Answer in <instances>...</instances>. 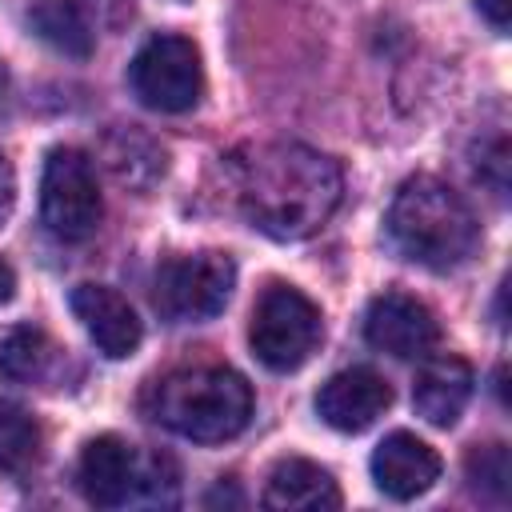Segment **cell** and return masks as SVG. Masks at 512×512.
Masks as SVG:
<instances>
[{"mask_svg": "<svg viewBox=\"0 0 512 512\" xmlns=\"http://www.w3.org/2000/svg\"><path fill=\"white\" fill-rule=\"evenodd\" d=\"M80 492L96 508H124L132 500L172 504L176 464L168 456H140L120 436H96L80 452Z\"/></svg>", "mask_w": 512, "mask_h": 512, "instance_id": "obj_4", "label": "cell"}, {"mask_svg": "<svg viewBox=\"0 0 512 512\" xmlns=\"http://www.w3.org/2000/svg\"><path fill=\"white\" fill-rule=\"evenodd\" d=\"M392 404V388L372 368H344L316 392V412L336 432H364Z\"/></svg>", "mask_w": 512, "mask_h": 512, "instance_id": "obj_11", "label": "cell"}, {"mask_svg": "<svg viewBox=\"0 0 512 512\" xmlns=\"http://www.w3.org/2000/svg\"><path fill=\"white\" fill-rule=\"evenodd\" d=\"M148 416L184 440L220 444L248 428L252 384L220 364L176 368L148 388Z\"/></svg>", "mask_w": 512, "mask_h": 512, "instance_id": "obj_3", "label": "cell"}, {"mask_svg": "<svg viewBox=\"0 0 512 512\" xmlns=\"http://www.w3.org/2000/svg\"><path fill=\"white\" fill-rule=\"evenodd\" d=\"M264 508H276V512H328V508H340V488H336L328 468H320L312 460H300V456H288L268 472Z\"/></svg>", "mask_w": 512, "mask_h": 512, "instance_id": "obj_14", "label": "cell"}, {"mask_svg": "<svg viewBox=\"0 0 512 512\" xmlns=\"http://www.w3.org/2000/svg\"><path fill=\"white\" fill-rule=\"evenodd\" d=\"M320 332H324L320 308L292 284H268L264 296L256 300L252 324H248L252 352L272 372L300 368L316 352Z\"/></svg>", "mask_w": 512, "mask_h": 512, "instance_id": "obj_5", "label": "cell"}, {"mask_svg": "<svg viewBox=\"0 0 512 512\" xmlns=\"http://www.w3.org/2000/svg\"><path fill=\"white\" fill-rule=\"evenodd\" d=\"M128 84L140 104L156 112H188L204 96V64L200 48L188 36L160 32L152 36L128 64Z\"/></svg>", "mask_w": 512, "mask_h": 512, "instance_id": "obj_7", "label": "cell"}, {"mask_svg": "<svg viewBox=\"0 0 512 512\" xmlns=\"http://www.w3.org/2000/svg\"><path fill=\"white\" fill-rule=\"evenodd\" d=\"M0 96H4V60H0Z\"/></svg>", "mask_w": 512, "mask_h": 512, "instance_id": "obj_24", "label": "cell"}, {"mask_svg": "<svg viewBox=\"0 0 512 512\" xmlns=\"http://www.w3.org/2000/svg\"><path fill=\"white\" fill-rule=\"evenodd\" d=\"M40 216L60 240H88L100 224L96 168L80 148H52L40 176Z\"/></svg>", "mask_w": 512, "mask_h": 512, "instance_id": "obj_8", "label": "cell"}, {"mask_svg": "<svg viewBox=\"0 0 512 512\" xmlns=\"http://www.w3.org/2000/svg\"><path fill=\"white\" fill-rule=\"evenodd\" d=\"M232 172L244 220L272 240H308L328 224L344 192L340 164L296 140L244 148Z\"/></svg>", "mask_w": 512, "mask_h": 512, "instance_id": "obj_1", "label": "cell"}, {"mask_svg": "<svg viewBox=\"0 0 512 512\" xmlns=\"http://www.w3.org/2000/svg\"><path fill=\"white\" fill-rule=\"evenodd\" d=\"M12 204H16V172H12V164H8V156L0 152V224L8 220V212H12Z\"/></svg>", "mask_w": 512, "mask_h": 512, "instance_id": "obj_21", "label": "cell"}, {"mask_svg": "<svg viewBox=\"0 0 512 512\" xmlns=\"http://www.w3.org/2000/svg\"><path fill=\"white\" fill-rule=\"evenodd\" d=\"M388 240L404 260L448 272L476 252L480 224L456 188L436 176H412L392 196Z\"/></svg>", "mask_w": 512, "mask_h": 512, "instance_id": "obj_2", "label": "cell"}, {"mask_svg": "<svg viewBox=\"0 0 512 512\" xmlns=\"http://www.w3.org/2000/svg\"><path fill=\"white\" fill-rule=\"evenodd\" d=\"M40 460V424L12 400H0V472H28Z\"/></svg>", "mask_w": 512, "mask_h": 512, "instance_id": "obj_18", "label": "cell"}, {"mask_svg": "<svg viewBox=\"0 0 512 512\" xmlns=\"http://www.w3.org/2000/svg\"><path fill=\"white\" fill-rule=\"evenodd\" d=\"M104 168L116 176V184L132 192H148L164 176V148L144 132V128H112L100 140Z\"/></svg>", "mask_w": 512, "mask_h": 512, "instance_id": "obj_15", "label": "cell"}, {"mask_svg": "<svg viewBox=\"0 0 512 512\" xmlns=\"http://www.w3.org/2000/svg\"><path fill=\"white\" fill-rule=\"evenodd\" d=\"M232 284H236V264L228 252L172 256L156 268L152 304L172 324H200L228 304Z\"/></svg>", "mask_w": 512, "mask_h": 512, "instance_id": "obj_6", "label": "cell"}, {"mask_svg": "<svg viewBox=\"0 0 512 512\" xmlns=\"http://www.w3.org/2000/svg\"><path fill=\"white\" fill-rule=\"evenodd\" d=\"M52 356H56V348L40 328H28V324L12 328L0 340V376H8L16 384H32L52 368Z\"/></svg>", "mask_w": 512, "mask_h": 512, "instance_id": "obj_17", "label": "cell"}, {"mask_svg": "<svg viewBox=\"0 0 512 512\" xmlns=\"http://www.w3.org/2000/svg\"><path fill=\"white\" fill-rule=\"evenodd\" d=\"M76 320L84 324L88 340L108 356V360H124L140 348V316L132 312V304L116 292V288H104V284H76L72 296H68Z\"/></svg>", "mask_w": 512, "mask_h": 512, "instance_id": "obj_10", "label": "cell"}, {"mask_svg": "<svg viewBox=\"0 0 512 512\" xmlns=\"http://www.w3.org/2000/svg\"><path fill=\"white\" fill-rule=\"evenodd\" d=\"M468 480L476 492H488L496 500L508 496V480H512V464H508V448L504 444H484L468 452Z\"/></svg>", "mask_w": 512, "mask_h": 512, "instance_id": "obj_19", "label": "cell"}, {"mask_svg": "<svg viewBox=\"0 0 512 512\" xmlns=\"http://www.w3.org/2000/svg\"><path fill=\"white\" fill-rule=\"evenodd\" d=\"M372 480L392 500H416L440 480V456L416 432H388L372 452Z\"/></svg>", "mask_w": 512, "mask_h": 512, "instance_id": "obj_12", "label": "cell"}, {"mask_svg": "<svg viewBox=\"0 0 512 512\" xmlns=\"http://www.w3.org/2000/svg\"><path fill=\"white\" fill-rule=\"evenodd\" d=\"M28 24L48 48H56L64 56H76V60L92 56L96 36H92V24H88L80 0H32Z\"/></svg>", "mask_w": 512, "mask_h": 512, "instance_id": "obj_16", "label": "cell"}, {"mask_svg": "<svg viewBox=\"0 0 512 512\" xmlns=\"http://www.w3.org/2000/svg\"><path fill=\"white\" fill-rule=\"evenodd\" d=\"M476 172H484L488 184H492V192L504 196V188H508V144H504V136H496L492 152H484V156L476 160Z\"/></svg>", "mask_w": 512, "mask_h": 512, "instance_id": "obj_20", "label": "cell"}, {"mask_svg": "<svg viewBox=\"0 0 512 512\" xmlns=\"http://www.w3.org/2000/svg\"><path fill=\"white\" fill-rule=\"evenodd\" d=\"M480 16L496 28V32H508V20H512V0H476Z\"/></svg>", "mask_w": 512, "mask_h": 512, "instance_id": "obj_22", "label": "cell"}, {"mask_svg": "<svg viewBox=\"0 0 512 512\" xmlns=\"http://www.w3.org/2000/svg\"><path fill=\"white\" fill-rule=\"evenodd\" d=\"M12 296H16V272L0 260V304H8Z\"/></svg>", "mask_w": 512, "mask_h": 512, "instance_id": "obj_23", "label": "cell"}, {"mask_svg": "<svg viewBox=\"0 0 512 512\" xmlns=\"http://www.w3.org/2000/svg\"><path fill=\"white\" fill-rule=\"evenodd\" d=\"M364 340L396 360H424L440 340V324L424 300L408 292H384L364 312Z\"/></svg>", "mask_w": 512, "mask_h": 512, "instance_id": "obj_9", "label": "cell"}, {"mask_svg": "<svg viewBox=\"0 0 512 512\" xmlns=\"http://www.w3.org/2000/svg\"><path fill=\"white\" fill-rule=\"evenodd\" d=\"M472 384H476V376H472L468 360L444 352V356L424 360V368L416 372L412 404L432 428H452L472 400Z\"/></svg>", "mask_w": 512, "mask_h": 512, "instance_id": "obj_13", "label": "cell"}]
</instances>
